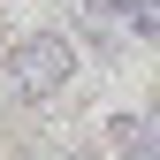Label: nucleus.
Wrapping results in <instances>:
<instances>
[{
	"label": "nucleus",
	"instance_id": "3",
	"mask_svg": "<svg viewBox=\"0 0 160 160\" xmlns=\"http://www.w3.org/2000/svg\"><path fill=\"white\" fill-rule=\"evenodd\" d=\"M84 31H92V46H122V31H137L130 0H84Z\"/></svg>",
	"mask_w": 160,
	"mask_h": 160
},
{
	"label": "nucleus",
	"instance_id": "2",
	"mask_svg": "<svg viewBox=\"0 0 160 160\" xmlns=\"http://www.w3.org/2000/svg\"><path fill=\"white\" fill-rule=\"evenodd\" d=\"M107 145H114V160H160V122L152 114H107Z\"/></svg>",
	"mask_w": 160,
	"mask_h": 160
},
{
	"label": "nucleus",
	"instance_id": "1",
	"mask_svg": "<svg viewBox=\"0 0 160 160\" xmlns=\"http://www.w3.org/2000/svg\"><path fill=\"white\" fill-rule=\"evenodd\" d=\"M8 76H15L23 99H61V92L76 84V53H69L61 31H23V38L8 46Z\"/></svg>",
	"mask_w": 160,
	"mask_h": 160
},
{
	"label": "nucleus",
	"instance_id": "5",
	"mask_svg": "<svg viewBox=\"0 0 160 160\" xmlns=\"http://www.w3.org/2000/svg\"><path fill=\"white\" fill-rule=\"evenodd\" d=\"M152 122H160V107H152Z\"/></svg>",
	"mask_w": 160,
	"mask_h": 160
},
{
	"label": "nucleus",
	"instance_id": "4",
	"mask_svg": "<svg viewBox=\"0 0 160 160\" xmlns=\"http://www.w3.org/2000/svg\"><path fill=\"white\" fill-rule=\"evenodd\" d=\"M130 23H137V38H160V0H130Z\"/></svg>",
	"mask_w": 160,
	"mask_h": 160
}]
</instances>
